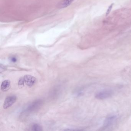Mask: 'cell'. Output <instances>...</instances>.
Segmentation results:
<instances>
[{
    "mask_svg": "<svg viewBox=\"0 0 131 131\" xmlns=\"http://www.w3.org/2000/svg\"><path fill=\"white\" fill-rule=\"evenodd\" d=\"M117 116L116 115H111L106 117L103 123L102 127L100 129V130H109L112 127L117 120Z\"/></svg>",
    "mask_w": 131,
    "mask_h": 131,
    "instance_id": "obj_1",
    "label": "cell"
},
{
    "mask_svg": "<svg viewBox=\"0 0 131 131\" xmlns=\"http://www.w3.org/2000/svg\"><path fill=\"white\" fill-rule=\"evenodd\" d=\"M43 102L42 100H37L31 103L25 109V113H31L36 112L42 105Z\"/></svg>",
    "mask_w": 131,
    "mask_h": 131,
    "instance_id": "obj_2",
    "label": "cell"
},
{
    "mask_svg": "<svg viewBox=\"0 0 131 131\" xmlns=\"http://www.w3.org/2000/svg\"><path fill=\"white\" fill-rule=\"evenodd\" d=\"M113 92L111 90H105L100 91L96 94L95 98L99 100H104L111 97Z\"/></svg>",
    "mask_w": 131,
    "mask_h": 131,
    "instance_id": "obj_3",
    "label": "cell"
},
{
    "mask_svg": "<svg viewBox=\"0 0 131 131\" xmlns=\"http://www.w3.org/2000/svg\"><path fill=\"white\" fill-rule=\"evenodd\" d=\"M17 100L16 96L12 95L7 96L4 101L3 108L4 109H7L13 105Z\"/></svg>",
    "mask_w": 131,
    "mask_h": 131,
    "instance_id": "obj_4",
    "label": "cell"
},
{
    "mask_svg": "<svg viewBox=\"0 0 131 131\" xmlns=\"http://www.w3.org/2000/svg\"><path fill=\"white\" fill-rule=\"evenodd\" d=\"M24 83L27 86L32 87L37 82V79L35 77L30 75H25L23 77Z\"/></svg>",
    "mask_w": 131,
    "mask_h": 131,
    "instance_id": "obj_5",
    "label": "cell"
},
{
    "mask_svg": "<svg viewBox=\"0 0 131 131\" xmlns=\"http://www.w3.org/2000/svg\"><path fill=\"white\" fill-rule=\"evenodd\" d=\"M75 0H62L57 4V7L61 9L69 6Z\"/></svg>",
    "mask_w": 131,
    "mask_h": 131,
    "instance_id": "obj_6",
    "label": "cell"
},
{
    "mask_svg": "<svg viewBox=\"0 0 131 131\" xmlns=\"http://www.w3.org/2000/svg\"><path fill=\"white\" fill-rule=\"evenodd\" d=\"M10 87V80H4L2 82L1 85V90L3 92H7L8 91Z\"/></svg>",
    "mask_w": 131,
    "mask_h": 131,
    "instance_id": "obj_7",
    "label": "cell"
},
{
    "mask_svg": "<svg viewBox=\"0 0 131 131\" xmlns=\"http://www.w3.org/2000/svg\"><path fill=\"white\" fill-rule=\"evenodd\" d=\"M42 128L40 125L38 124H34L31 127V130L35 131H42Z\"/></svg>",
    "mask_w": 131,
    "mask_h": 131,
    "instance_id": "obj_8",
    "label": "cell"
},
{
    "mask_svg": "<svg viewBox=\"0 0 131 131\" xmlns=\"http://www.w3.org/2000/svg\"><path fill=\"white\" fill-rule=\"evenodd\" d=\"M24 84H25V83H24L23 77L20 78L19 80V82H18V85L20 88H22L24 86Z\"/></svg>",
    "mask_w": 131,
    "mask_h": 131,
    "instance_id": "obj_9",
    "label": "cell"
},
{
    "mask_svg": "<svg viewBox=\"0 0 131 131\" xmlns=\"http://www.w3.org/2000/svg\"><path fill=\"white\" fill-rule=\"evenodd\" d=\"M113 4H112L110 6H109L108 8V9H107V11L106 12V16H107L110 13V11H111L112 8L113 6Z\"/></svg>",
    "mask_w": 131,
    "mask_h": 131,
    "instance_id": "obj_10",
    "label": "cell"
},
{
    "mask_svg": "<svg viewBox=\"0 0 131 131\" xmlns=\"http://www.w3.org/2000/svg\"><path fill=\"white\" fill-rule=\"evenodd\" d=\"M10 60L13 62H16L17 60V59L15 57H12L10 58Z\"/></svg>",
    "mask_w": 131,
    "mask_h": 131,
    "instance_id": "obj_11",
    "label": "cell"
}]
</instances>
